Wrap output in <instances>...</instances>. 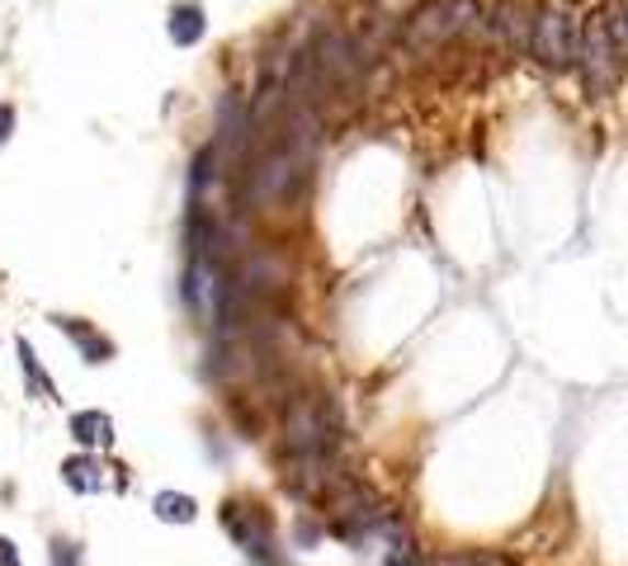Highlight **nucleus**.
<instances>
[{
    "label": "nucleus",
    "mask_w": 628,
    "mask_h": 566,
    "mask_svg": "<svg viewBox=\"0 0 628 566\" xmlns=\"http://www.w3.org/2000/svg\"><path fill=\"white\" fill-rule=\"evenodd\" d=\"M576 61H581V71H586V86H591L595 94H609V90H615V81H619V43H615V34H609V20H605V14H595V20L586 24Z\"/></svg>",
    "instance_id": "f257e3e1"
},
{
    "label": "nucleus",
    "mask_w": 628,
    "mask_h": 566,
    "mask_svg": "<svg viewBox=\"0 0 628 566\" xmlns=\"http://www.w3.org/2000/svg\"><path fill=\"white\" fill-rule=\"evenodd\" d=\"M529 53L543 61V67H572L581 53V34L576 24L562 10H543L534 14V34H529Z\"/></svg>",
    "instance_id": "f03ea898"
},
{
    "label": "nucleus",
    "mask_w": 628,
    "mask_h": 566,
    "mask_svg": "<svg viewBox=\"0 0 628 566\" xmlns=\"http://www.w3.org/2000/svg\"><path fill=\"white\" fill-rule=\"evenodd\" d=\"M496 29L506 34L515 47H525L529 34H534V14L525 10V0H501L496 5Z\"/></svg>",
    "instance_id": "7ed1b4c3"
},
{
    "label": "nucleus",
    "mask_w": 628,
    "mask_h": 566,
    "mask_svg": "<svg viewBox=\"0 0 628 566\" xmlns=\"http://www.w3.org/2000/svg\"><path fill=\"white\" fill-rule=\"evenodd\" d=\"M203 29H209V20H203V5H176L170 10V38H176L180 47H190V43H199L203 38Z\"/></svg>",
    "instance_id": "20e7f679"
},
{
    "label": "nucleus",
    "mask_w": 628,
    "mask_h": 566,
    "mask_svg": "<svg viewBox=\"0 0 628 566\" xmlns=\"http://www.w3.org/2000/svg\"><path fill=\"white\" fill-rule=\"evenodd\" d=\"M71 434L81 439V444H109V439H114V420L100 411H81V416H71Z\"/></svg>",
    "instance_id": "39448f33"
},
{
    "label": "nucleus",
    "mask_w": 628,
    "mask_h": 566,
    "mask_svg": "<svg viewBox=\"0 0 628 566\" xmlns=\"http://www.w3.org/2000/svg\"><path fill=\"white\" fill-rule=\"evenodd\" d=\"M223 524L232 529V539H237L242 547H250V553H256V547H265V543H260V539H265L260 519H250V514H242V506H227V510H223Z\"/></svg>",
    "instance_id": "423d86ee"
},
{
    "label": "nucleus",
    "mask_w": 628,
    "mask_h": 566,
    "mask_svg": "<svg viewBox=\"0 0 628 566\" xmlns=\"http://www.w3.org/2000/svg\"><path fill=\"white\" fill-rule=\"evenodd\" d=\"M61 330H67V336H71L76 344H81V350H86V359H90V364H104V359H109V354H114V350H109V340H100V336H96V330H86L81 321H61Z\"/></svg>",
    "instance_id": "0eeeda50"
},
{
    "label": "nucleus",
    "mask_w": 628,
    "mask_h": 566,
    "mask_svg": "<svg viewBox=\"0 0 628 566\" xmlns=\"http://www.w3.org/2000/svg\"><path fill=\"white\" fill-rule=\"evenodd\" d=\"M156 514H161L166 524H190V519H194V500L190 496H176V491H161V496H156Z\"/></svg>",
    "instance_id": "6e6552de"
},
{
    "label": "nucleus",
    "mask_w": 628,
    "mask_h": 566,
    "mask_svg": "<svg viewBox=\"0 0 628 566\" xmlns=\"http://www.w3.org/2000/svg\"><path fill=\"white\" fill-rule=\"evenodd\" d=\"M61 477H67L71 486H81V491H100V477H96V463H90V459L67 463V467H61Z\"/></svg>",
    "instance_id": "1a4fd4ad"
},
{
    "label": "nucleus",
    "mask_w": 628,
    "mask_h": 566,
    "mask_svg": "<svg viewBox=\"0 0 628 566\" xmlns=\"http://www.w3.org/2000/svg\"><path fill=\"white\" fill-rule=\"evenodd\" d=\"M20 359H24V377H29V383H38V397H53V383L43 377L34 350H29V340H20Z\"/></svg>",
    "instance_id": "9d476101"
},
{
    "label": "nucleus",
    "mask_w": 628,
    "mask_h": 566,
    "mask_svg": "<svg viewBox=\"0 0 628 566\" xmlns=\"http://www.w3.org/2000/svg\"><path fill=\"white\" fill-rule=\"evenodd\" d=\"M67 547L71 543H53V566H76V562H81L76 553H67Z\"/></svg>",
    "instance_id": "9b49d317"
},
{
    "label": "nucleus",
    "mask_w": 628,
    "mask_h": 566,
    "mask_svg": "<svg viewBox=\"0 0 628 566\" xmlns=\"http://www.w3.org/2000/svg\"><path fill=\"white\" fill-rule=\"evenodd\" d=\"M10 128H14V114H10V104H0V142L10 137Z\"/></svg>",
    "instance_id": "f8f14e48"
},
{
    "label": "nucleus",
    "mask_w": 628,
    "mask_h": 566,
    "mask_svg": "<svg viewBox=\"0 0 628 566\" xmlns=\"http://www.w3.org/2000/svg\"><path fill=\"white\" fill-rule=\"evenodd\" d=\"M0 566H20V557H14V547H10V539H0Z\"/></svg>",
    "instance_id": "ddd939ff"
},
{
    "label": "nucleus",
    "mask_w": 628,
    "mask_h": 566,
    "mask_svg": "<svg viewBox=\"0 0 628 566\" xmlns=\"http://www.w3.org/2000/svg\"><path fill=\"white\" fill-rule=\"evenodd\" d=\"M383 566H406V562H402V557H388V562H383Z\"/></svg>",
    "instance_id": "4468645a"
}]
</instances>
